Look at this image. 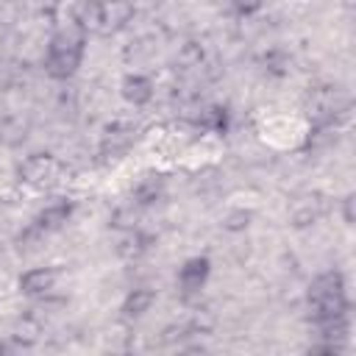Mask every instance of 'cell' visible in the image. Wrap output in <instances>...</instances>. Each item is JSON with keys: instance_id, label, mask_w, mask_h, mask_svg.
I'll return each instance as SVG.
<instances>
[{"instance_id": "cell-1", "label": "cell", "mask_w": 356, "mask_h": 356, "mask_svg": "<svg viewBox=\"0 0 356 356\" xmlns=\"http://www.w3.org/2000/svg\"><path fill=\"white\" fill-rule=\"evenodd\" d=\"M83 44H86V33L72 22L67 28H58L50 36L47 44V56H44V72L56 81H67L78 72L81 61H83Z\"/></svg>"}, {"instance_id": "cell-2", "label": "cell", "mask_w": 356, "mask_h": 356, "mask_svg": "<svg viewBox=\"0 0 356 356\" xmlns=\"http://www.w3.org/2000/svg\"><path fill=\"white\" fill-rule=\"evenodd\" d=\"M306 303L312 312V320H331V317H342L348 314V295H345V278L339 270H328L320 273L306 292Z\"/></svg>"}, {"instance_id": "cell-3", "label": "cell", "mask_w": 356, "mask_h": 356, "mask_svg": "<svg viewBox=\"0 0 356 356\" xmlns=\"http://www.w3.org/2000/svg\"><path fill=\"white\" fill-rule=\"evenodd\" d=\"M209 273H211V261L206 256H192L184 261V267L178 270V289L189 298V295H197L206 281H209Z\"/></svg>"}, {"instance_id": "cell-4", "label": "cell", "mask_w": 356, "mask_h": 356, "mask_svg": "<svg viewBox=\"0 0 356 356\" xmlns=\"http://www.w3.org/2000/svg\"><path fill=\"white\" fill-rule=\"evenodd\" d=\"M22 178L33 186H50L56 178H58V164L50 159V156H31L25 164H22Z\"/></svg>"}, {"instance_id": "cell-5", "label": "cell", "mask_w": 356, "mask_h": 356, "mask_svg": "<svg viewBox=\"0 0 356 356\" xmlns=\"http://www.w3.org/2000/svg\"><path fill=\"white\" fill-rule=\"evenodd\" d=\"M72 22L83 33H103V0H78L72 6Z\"/></svg>"}, {"instance_id": "cell-6", "label": "cell", "mask_w": 356, "mask_h": 356, "mask_svg": "<svg viewBox=\"0 0 356 356\" xmlns=\"http://www.w3.org/2000/svg\"><path fill=\"white\" fill-rule=\"evenodd\" d=\"M56 278H58V275H56L53 267H33V270H28V273L19 278V289H22V295H28V298H42V295L53 292Z\"/></svg>"}, {"instance_id": "cell-7", "label": "cell", "mask_w": 356, "mask_h": 356, "mask_svg": "<svg viewBox=\"0 0 356 356\" xmlns=\"http://www.w3.org/2000/svg\"><path fill=\"white\" fill-rule=\"evenodd\" d=\"M70 217H72V203L58 200V203H50L39 211V217L33 220V228L39 234H50V231H58Z\"/></svg>"}, {"instance_id": "cell-8", "label": "cell", "mask_w": 356, "mask_h": 356, "mask_svg": "<svg viewBox=\"0 0 356 356\" xmlns=\"http://www.w3.org/2000/svg\"><path fill=\"white\" fill-rule=\"evenodd\" d=\"M122 97L131 106H147L153 100V81L147 75H125L122 78Z\"/></svg>"}, {"instance_id": "cell-9", "label": "cell", "mask_w": 356, "mask_h": 356, "mask_svg": "<svg viewBox=\"0 0 356 356\" xmlns=\"http://www.w3.org/2000/svg\"><path fill=\"white\" fill-rule=\"evenodd\" d=\"M131 17H134L131 0H103V33L120 31L125 22H131Z\"/></svg>"}, {"instance_id": "cell-10", "label": "cell", "mask_w": 356, "mask_h": 356, "mask_svg": "<svg viewBox=\"0 0 356 356\" xmlns=\"http://www.w3.org/2000/svg\"><path fill=\"white\" fill-rule=\"evenodd\" d=\"M153 300H156V292H153V289L136 286V289H131V292L125 295V300H122V314H125V317H142L145 312H150Z\"/></svg>"}, {"instance_id": "cell-11", "label": "cell", "mask_w": 356, "mask_h": 356, "mask_svg": "<svg viewBox=\"0 0 356 356\" xmlns=\"http://www.w3.org/2000/svg\"><path fill=\"white\" fill-rule=\"evenodd\" d=\"M161 197V181L159 178H145L136 189H134V200L139 203V206H150V203H156Z\"/></svg>"}, {"instance_id": "cell-12", "label": "cell", "mask_w": 356, "mask_h": 356, "mask_svg": "<svg viewBox=\"0 0 356 356\" xmlns=\"http://www.w3.org/2000/svg\"><path fill=\"white\" fill-rule=\"evenodd\" d=\"M203 125H209L214 131H225V108H220V106L209 108L206 117H203Z\"/></svg>"}, {"instance_id": "cell-13", "label": "cell", "mask_w": 356, "mask_h": 356, "mask_svg": "<svg viewBox=\"0 0 356 356\" xmlns=\"http://www.w3.org/2000/svg\"><path fill=\"white\" fill-rule=\"evenodd\" d=\"M231 8L239 17H250V14H256L261 8V0H231Z\"/></svg>"}, {"instance_id": "cell-14", "label": "cell", "mask_w": 356, "mask_h": 356, "mask_svg": "<svg viewBox=\"0 0 356 356\" xmlns=\"http://www.w3.org/2000/svg\"><path fill=\"white\" fill-rule=\"evenodd\" d=\"M248 220H250V214H248V211H236V214H231V217H228L225 228H231V231H239V228H245V225H248Z\"/></svg>"}, {"instance_id": "cell-15", "label": "cell", "mask_w": 356, "mask_h": 356, "mask_svg": "<svg viewBox=\"0 0 356 356\" xmlns=\"http://www.w3.org/2000/svg\"><path fill=\"white\" fill-rule=\"evenodd\" d=\"M342 217H345L348 225L353 222V195H348V197L342 200Z\"/></svg>"}, {"instance_id": "cell-16", "label": "cell", "mask_w": 356, "mask_h": 356, "mask_svg": "<svg viewBox=\"0 0 356 356\" xmlns=\"http://www.w3.org/2000/svg\"><path fill=\"white\" fill-rule=\"evenodd\" d=\"M6 350H8V345H3V342H0V353H6Z\"/></svg>"}]
</instances>
